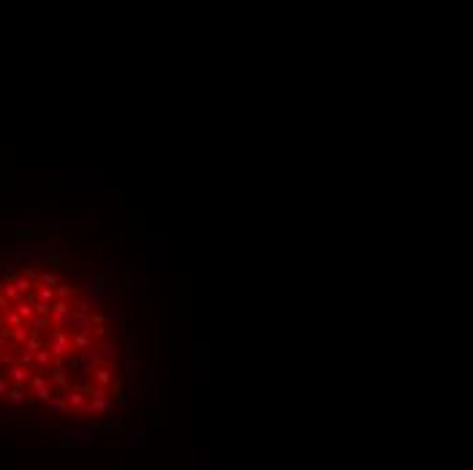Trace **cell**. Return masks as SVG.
<instances>
[{
  "label": "cell",
  "instance_id": "277c9868",
  "mask_svg": "<svg viewBox=\"0 0 473 470\" xmlns=\"http://www.w3.org/2000/svg\"><path fill=\"white\" fill-rule=\"evenodd\" d=\"M71 315H74V310H71V302H68V299L52 302L49 318H52V326H55V329H66L68 321H71Z\"/></svg>",
  "mask_w": 473,
  "mask_h": 470
},
{
  "label": "cell",
  "instance_id": "ac0fdd59",
  "mask_svg": "<svg viewBox=\"0 0 473 470\" xmlns=\"http://www.w3.org/2000/svg\"><path fill=\"white\" fill-rule=\"evenodd\" d=\"M77 288H74V286H60V288H57V297H60V299H71V297H77Z\"/></svg>",
  "mask_w": 473,
  "mask_h": 470
},
{
  "label": "cell",
  "instance_id": "30bf717a",
  "mask_svg": "<svg viewBox=\"0 0 473 470\" xmlns=\"http://www.w3.org/2000/svg\"><path fill=\"white\" fill-rule=\"evenodd\" d=\"M82 291L87 294V297H93V302H98V299H109L112 286H106V280H95V283H84Z\"/></svg>",
  "mask_w": 473,
  "mask_h": 470
},
{
  "label": "cell",
  "instance_id": "7a4b0ae2",
  "mask_svg": "<svg viewBox=\"0 0 473 470\" xmlns=\"http://www.w3.org/2000/svg\"><path fill=\"white\" fill-rule=\"evenodd\" d=\"M60 443L63 446H93L101 440V432L98 429H79V427H71V429H63L60 432Z\"/></svg>",
  "mask_w": 473,
  "mask_h": 470
},
{
  "label": "cell",
  "instance_id": "7c38bea8",
  "mask_svg": "<svg viewBox=\"0 0 473 470\" xmlns=\"http://www.w3.org/2000/svg\"><path fill=\"white\" fill-rule=\"evenodd\" d=\"M90 381H93L95 386H106V384H112V381H114V375H112V370H106V367L98 364V367L93 370V375H90Z\"/></svg>",
  "mask_w": 473,
  "mask_h": 470
},
{
  "label": "cell",
  "instance_id": "2e32d148",
  "mask_svg": "<svg viewBox=\"0 0 473 470\" xmlns=\"http://www.w3.org/2000/svg\"><path fill=\"white\" fill-rule=\"evenodd\" d=\"M33 356H36V351H30V348H22V351L16 353V362L25 364V367H30V364H33Z\"/></svg>",
  "mask_w": 473,
  "mask_h": 470
},
{
  "label": "cell",
  "instance_id": "ffe728a7",
  "mask_svg": "<svg viewBox=\"0 0 473 470\" xmlns=\"http://www.w3.org/2000/svg\"><path fill=\"white\" fill-rule=\"evenodd\" d=\"M5 392H8V378H5V375H0V397H3Z\"/></svg>",
  "mask_w": 473,
  "mask_h": 470
},
{
  "label": "cell",
  "instance_id": "3957f363",
  "mask_svg": "<svg viewBox=\"0 0 473 470\" xmlns=\"http://www.w3.org/2000/svg\"><path fill=\"white\" fill-rule=\"evenodd\" d=\"M47 351H49L55 359H66L68 353L74 351V340H71V334H66V329H55V332H52L49 345H47Z\"/></svg>",
  "mask_w": 473,
  "mask_h": 470
},
{
  "label": "cell",
  "instance_id": "9a60e30c",
  "mask_svg": "<svg viewBox=\"0 0 473 470\" xmlns=\"http://www.w3.org/2000/svg\"><path fill=\"white\" fill-rule=\"evenodd\" d=\"M36 299H38V302H47V305H52V302H55V288H52V286H44V288H38Z\"/></svg>",
  "mask_w": 473,
  "mask_h": 470
},
{
  "label": "cell",
  "instance_id": "4fadbf2b",
  "mask_svg": "<svg viewBox=\"0 0 473 470\" xmlns=\"http://www.w3.org/2000/svg\"><path fill=\"white\" fill-rule=\"evenodd\" d=\"M0 294H3V297L8 299V302H19V297H22V294L16 291L14 283H3V286H0Z\"/></svg>",
  "mask_w": 473,
  "mask_h": 470
},
{
  "label": "cell",
  "instance_id": "6da1fadb",
  "mask_svg": "<svg viewBox=\"0 0 473 470\" xmlns=\"http://www.w3.org/2000/svg\"><path fill=\"white\" fill-rule=\"evenodd\" d=\"M112 405H114V399L103 392V386H93V384L87 386V408H84V413L101 419V416H109Z\"/></svg>",
  "mask_w": 473,
  "mask_h": 470
},
{
  "label": "cell",
  "instance_id": "d6986e66",
  "mask_svg": "<svg viewBox=\"0 0 473 470\" xmlns=\"http://www.w3.org/2000/svg\"><path fill=\"white\" fill-rule=\"evenodd\" d=\"M41 283H44V286H57V283H60V275H55V272H44Z\"/></svg>",
  "mask_w": 473,
  "mask_h": 470
},
{
  "label": "cell",
  "instance_id": "9c48e42d",
  "mask_svg": "<svg viewBox=\"0 0 473 470\" xmlns=\"http://www.w3.org/2000/svg\"><path fill=\"white\" fill-rule=\"evenodd\" d=\"M5 378H8V384H14V386H25L27 378H30V367L14 362V364H8V373H5Z\"/></svg>",
  "mask_w": 473,
  "mask_h": 470
},
{
  "label": "cell",
  "instance_id": "5b68a950",
  "mask_svg": "<svg viewBox=\"0 0 473 470\" xmlns=\"http://www.w3.org/2000/svg\"><path fill=\"white\" fill-rule=\"evenodd\" d=\"M87 408V389H71V394H66V410L71 416L84 413Z\"/></svg>",
  "mask_w": 473,
  "mask_h": 470
},
{
  "label": "cell",
  "instance_id": "ba28073f",
  "mask_svg": "<svg viewBox=\"0 0 473 470\" xmlns=\"http://www.w3.org/2000/svg\"><path fill=\"white\" fill-rule=\"evenodd\" d=\"M44 410H47V416L63 413V410H66V392H63V389H55V392L44 399Z\"/></svg>",
  "mask_w": 473,
  "mask_h": 470
},
{
  "label": "cell",
  "instance_id": "e0dca14e",
  "mask_svg": "<svg viewBox=\"0 0 473 470\" xmlns=\"http://www.w3.org/2000/svg\"><path fill=\"white\" fill-rule=\"evenodd\" d=\"M16 313H19V315L27 321V318H30L33 313H36V310H33V302H25V299H22V302H16Z\"/></svg>",
  "mask_w": 473,
  "mask_h": 470
},
{
  "label": "cell",
  "instance_id": "5bb4252c",
  "mask_svg": "<svg viewBox=\"0 0 473 470\" xmlns=\"http://www.w3.org/2000/svg\"><path fill=\"white\" fill-rule=\"evenodd\" d=\"M5 394H8V399H11V402H14V405H22V402H25V399H27V392H25V389H22V386H14V389H8V392H5Z\"/></svg>",
  "mask_w": 473,
  "mask_h": 470
},
{
  "label": "cell",
  "instance_id": "8992f818",
  "mask_svg": "<svg viewBox=\"0 0 473 470\" xmlns=\"http://www.w3.org/2000/svg\"><path fill=\"white\" fill-rule=\"evenodd\" d=\"M30 389H33V394H36V399H47L52 392H55V389H52V378L49 375H44V373H36V375H30Z\"/></svg>",
  "mask_w": 473,
  "mask_h": 470
},
{
  "label": "cell",
  "instance_id": "8fae6325",
  "mask_svg": "<svg viewBox=\"0 0 473 470\" xmlns=\"http://www.w3.org/2000/svg\"><path fill=\"white\" fill-rule=\"evenodd\" d=\"M25 323L30 326V334H41V332H47V329H52V318L41 315V313H33Z\"/></svg>",
  "mask_w": 473,
  "mask_h": 470
},
{
  "label": "cell",
  "instance_id": "52a82bcc",
  "mask_svg": "<svg viewBox=\"0 0 473 470\" xmlns=\"http://www.w3.org/2000/svg\"><path fill=\"white\" fill-rule=\"evenodd\" d=\"M33 364H36V373H44V375H49L52 370L57 367V359L52 356V353L47 351V348H38L36 351V356H33Z\"/></svg>",
  "mask_w": 473,
  "mask_h": 470
}]
</instances>
